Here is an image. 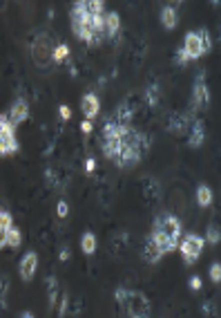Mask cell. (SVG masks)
<instances>
[{
    "instance_id": "cell-1",
    "label": "cell",
    "mask_w": 221,
    "mask_h": 318,
    "mask_svg": "<svg viewBox=\"0 0 221 318\" xmlns=\"http://www.w3.org/2000/svg\"><path fill=\"white\" fill-rule=\"evenodd\" d=\"M103 141H100V148H103V155L114 162L118 168H134L146 152L150 150V139L148 134L138 132L132 126H121V123L108 121L103 123V132H100Z\"/></svg>"
},
{
    "instance_id": "cell-2",
    "label": "cell",
    "mask_w": 221,
    "mask_h": 318,
    "mask_svg": "<svg viewBox=\"0 0 221 318\" xmlns=\"http://www.w3.org/2000/svg\"><path fill=\"white\" fill-rule=\"evenodd\" d=\"M70 18H72V32H74V36L78 38V41L88 43V45H98V43H103L94 32V23H92L94 14H92V9H90V3H85V0L74 3Z\"/></svg>"
},
{
    "instance_id": "cell-3",
    "label": "cell",
    "mask_w": 221,
    "mask_h": 318,
    "mask_svg": "<svg viewBox=\"0 0 221 318\" xmlns=\"http://www.w3.org/2000/svg\"><path fill=\"white\" fill-rule=\"evenodd\" d=\"M212 50V38H210L208 30H196V32H188L184 38V47L176 50L174 63L179 67H184L188 61H196L204 54Z\"/></svg>"
},
{
    "instance_id": "cell-4",
    "label": "cell",
    "mask_w": 221,
    "mask_h": 318,
    "mask_svg": "<svg viewBox=\"0 0 221 318\" xmlns=\"http://www.w3.org/2000/svg\"><path fill=\"white\" fill-rule=\"evenodd\" d=\"M204 247H206V240L196 233H188L184 235V240L179 242V251H181V258H184L186 264H194L199 260V255L204 253Z\"/></svg>"
},
{
    "instance_id": "cell-5",
    "label": "cell",
    "mask_w": 221,
    "mask_h": 318,
    "mask_svg": "<svg viewBox=\"0 0 221 318\" xmlns=\"http://www.w3.org/2000/svg\"><path fill=\"white\" fill-rule=\"evenodd\" d=\"M126 311L130 314V318H150L152 314V305L141 291H130L128 289V298L123 302Z\"/></svg>"
},
{
    "instance_id": "cell-6",
    "label": "cell",
    "mask_w": 221,
    "mask_h": 318,
    "mask_svg": "<svg viewBox=\"0 0 221 318\" xmlns=\"http://www.w3.org/2000/svg\"><path fill=\"white\" fill-rule=\"evenodd\" d=\"M18 139H16V128L9 123L7 114H0V155H12L18 152Z\"/></svg>"
},
{
    "instance_id": "cell-7",
    "label": "cell",
    "mask_w": 221,
    "mask_h": 318,
    "mask_svg": "<svg viewBox=\"0 0 221 318\" xmlns=\"http://www.w3.org/2000/svg\"><path fill=\"white\" fill-rule=\"evenodd\" d=\"M52 54H54V47H52L50 38H47V34H40L32 45L34 63H36L38 67H47L52 63Z\"/></svg>"
},
{
    "instance_id": "cell-8",
    "label": "cell",
    "mask_w": 221,
    "mask_h": 318,
    "mask_svg": "<svg viewBox=\"0 0 221 318\" xmlns=\"http://www.w3.org/2000/svg\"><path fill=\"white\" fill-rule=\"evenodd\" d=\"M152 231L168 235V238H176V240H179L181 238V222H179V218H174V215L161 213L154 220V224H152Z\"/></svg>"
},
{
    "instance_id": "cell-9",
    "label": "cell",
    "mask_w": 221,
    "mask_h": 318,
    "mask_svg": "<svg viewBox=\"0 0 221 318\" xmlns=\"http://www.w3.org/2000/svg\"><path fill=\"white\" fill-rule=\"evenodd\" d=\"M192 110H204L206 105L210 103V92L208 85H206V72L201 70L194 79V85H192Z\"/></svg>"
},
{
    "instance_id": "cell-10",
    "label": "cell",
    "mask_w": 221,
    "mask_h": 318,
    "mask_svg": "<svg viewBox=\"0 0 221 318\" xmlns=\"http://www.w3.org/2000/svg\"><path fill=\"white\" fill-rule=\"evenodd\" d=\"M194 121V114L192 112H179V114H170L168 119V130L172 134H186Z\"/></svg>"
},
{
    "instance_id": "cell-11",
    "label": "cell",
    "mask_w": 221,
    "mask_h": 318,
    "mask_svg": "<svg viewBox=\"0 0 221 318\" xmlns=\"http://www.w3.org/2000/svg\"><path fill=\"white\" fill-rule=\"evenodd\" d=\"M148 238H150V242L154 244L156 251L161 253V255H168V253H172V251H176V249H179V240H176V238H168V235L156 233V231H152Z\"/></svg>"
},
{
    "instance_id": "cell-12",
    "label": "cell",
    "mask_w": 221,
    "mask_h": 318,
    "mask_svg": "<svg viewBox=\"0 0 221 318\" xmlns=\"http://www.w3.org/2000/svg\"><path fill=\"white\" fill-rule=\"evenodd\" d=\"M36 269H38V255L36 251H30V253H25L22 255V260H20V267H18V271H20V278L22 280H32L34 276H36Z\"/></svg>"
},
{
    "instance_id": "cell-13",
    "label": "cell",
    "mask_w": 221,
    "mask_h": 318,
    "mask_svg": "<svg viewBox=\"0 0 221 318\" xmlns=\"http://www.w3.org/2000/svg\"><path fill=\"white\" fill-rule=\"evenodd\" d=\"M27 114H30V108H27V101H22V99H18L16 103L9 108V112H7V119H9V123H12L14 128L16 126H20L22 121L27 119Z\"/></svg>"
},
{
    "instance_id": "cell-14",
    "label": "cell",
    "mask_w": 221,
    "mask_h": 318,
    "mask_svg": "<svg viewBox=\"0 0 221 318\" xmlns=\"http://www.w3.org/2000/svg\"><path fill=\"white\" fill-rule=\"evenodd\" d=\"M141 191H143V197H146L148 202H156L158 197H161V184H158V180L152 175H146L141 180Z\"/></svg>"
},
{
    "instance_id": "cell-15",
    "label": "cell",
    "mask_w": 221,
    "mask_h": 318,
    "mask_svg": "<svg viewBox=\"0 0 221 318\" xmlns=\"http://www.w3.org/2000/svg\"><path fill=\"white\" fill-rule=\"evenodd\" d=\"M80 110H83V114H85V119H94L96 114H98V110H100V103H98V96L92 94V92H88V94H83V99H80Z\"/></svg>"
},
{
    "instance_id": "cell-16",
    "label": "cell",
    "mask_w": 221,
    "mask_h": 318,
    "mask_svg": "<svg viewBox=\"0 0 221 318\" xmlns=\"http://www.w3.org/2000/svg\"><path fill=\"white\" fill-rule=\"evenodd\" d=\"M190 137H188V146L190 148H199L201 143L206 141V128H204V121H199V119H194L190 126Z\"/></svg>"
},
{
    "instance_id": "cell-17",
    "label": "cell",
    "mask_w": 221,
    "mask_h": 318,
    "mask_svg": "<svg viewBox=\"0 0 221 318\" xmlns=\"http://www.w3.org/2000/svg\"><path fill=\"white\" fill-rule=\"evenodd\" d=\"M132 117H134V108H132V105H130V103H121L116 110H114V114L110 119H112V121H116V123H121V126H130Z\"/></svg>"
},
{
    "instance_id": "cell-18",
    "label": "cell",
    "mask_w": 221,
    "mask_h": 318,
    "mask_svg": "<svg viewBox=\"0 0 221 318\" xmlns=\"http://www.w3.org/2000/svg\"><path fill=\"white\" fill-rule=\"evenodd\" d=\"M161 23L166 30H174V27L179 25V14H176V9L172 7V5H166V7L161 9Z\"/></svg>"
},
{
    "instance_id": "cell-19",
    "label": "cell",
    "mask_w": 221,
    "mask_h": 318,
    "mask_svg": "<svg viewBox=\"0 0 221 318\" xmlns=\"http://www.w3.org/2000/svg\"><path fill=\"white\" fill-rule=\"evenodd\" d=\"M121 32V18H118V14H108L105 16V38H114L116 34Z\"/></svg>"
},
{
    "instance_id": "cell-20",
    "label": "cell",
    "mask_w": 221,
    "mask_h": 318,
    "mask_svg": "<svg viewBox=\"0 0 221 318\" xmlns=\"http://www.w3.org/2000/svg\"><path fill=\"white\" fill-rule=\"evenodd\" d=\"M143 96H146V103L150 105V108H156L158 101H161V85H158V83H150L146 88V92H143Z\"/></svg>"
},
{
    "instance_id": "cell-21",
    "label": "cell",
    "mask_w": 221,
    "mask_h": 318,
    "mask_svg": "<svg viewBox=\"0 0 221 318\" xmlns=\"http://www.w3.org/2000/svg\"><path fill=\"white\" fill-rule=\"evenodd\" d=\"M4 240H7L9 249H18V247H20V242H22V235H20V231H18L16 226H9V229L4 231Z\"/></svg>"
},
{
    "instance_id": "cell-22",
    "label": "cell",
    "mask_w": 221,
    "mask_h": 318,
    "mask_svg": "<svg viewBox=\"0 0 221 318\" xmlns=\"http://www.w3.org/2000/svg\"><path fill=\"white\" fill-rule=\"evenodd\" d=\"M143 258H146V262H150V264H156L158 260L163 258V255L156 251V247H154V244L150 242V238L146 240V247H143Z\"/></svg>"
},
{
    "instance_id": "cell-23",
    "label": "cell",
    "mask_w": 221,
    "mask_h": 318,
    "mask_svg": "<svg viewBox=\"0 0 221 318\" xmlns=\"http://www.w3.org/2000/svg\"><path fill=\"white\" fill-rule=\"evenodd\" d=\"M196 202H199V206H210L212 204V189L206 184H201L199 189H196Z\"/></svg>"
},
{
    "instance_id": "cell-24",
    "label": "cell",
    "mask_w": 221,
    "mask_h": 318,
    "mask_svg": "<svg viewBox=\"0 0 221 318\" xmlns=\"http://www.w3.org/2000/svg\"><path fill=\"white\" fill-rule=\"evenodd\" d=\"M80 249H83L85 255H92L96 251V235L94 233H83V238H80Z\"/></svg>"
},
{
    "instance_id": "cell-25",
    "label": "cell",
    "mask_w": 221,
    "mask_h": 318,
    "mask_svg": "<svg viewBox=\"0 0 221 318\" xmlns=\"http://www.w3.org/2000/svg\"><path fill=\"white\" fill-rule=\"evenodd\" d=\"M45 282H47V296H50V307H54L56 300H58V282H56L54 276H50Z\"/></svg>"
},
{
    "instance_id": "cell-26",
    "label": "cell",
    "mask_w": 221,
    "mask_h": 318,
    "mask_svg": "<svg viewBox=\"0 0 221 318\" xmlns=\"http://www.w3.org/2000/svg\"><path fill=\"white\" fill-rule=\"evenodd\" d=\"M67 56H70V47L60 43L58 47H54V54H52V61H54V63H60V61L67 59Z\"/></svg>"
},
{
    "instance_id": "cell-27",
    "label": "cell",
    "mask_w": 221,
    "mask_h": 318,
    "mask_svg": "<svg viewBox=\"0 0 221 318\" xmlns=\"http://www.w3.org/2000/svg\"><path fill=\"white\" fill-rule=\"evenodd\" d=\"M206 242H210V244H219V240H221V235H219V226H214V224H210L208 226V233H206Z\"/></svg>"
},
{
    "instance_id": "cell-28",
    "label": "cell",
    "mask_w": 221,
    "mask_h": 318,
    "mask_svg": "<svg viewBox=\"0 0 221 318\" xmlns=\"http://www.w3.org/2000/svg\"><path fill=\"white\" fill-rule=\"evenodd\" d=\"M12 224V215L7 213V211H0V231H7Z\"/></svg>"
},
{
    "instance_id": "cell-29",
    "label": "cell",
    "mask_w": 221,
    "mask_h": 318,
    "mask_svg": "<svg viewBox=\"0 0 221 318\" xmlns=\"http://www.w3.org/2000/svg\"><path fill=\"white\" fill-rule=\"evenodd\" d=\"M210 278H212V282H219L221 280V264L214 262L212 267H210Z\"/></svg>"
},
{
    "instance_id": "cell-30",
    "label": "cell",
    "mask_w": 221,
    "mask_h": 318,
    "mask_svg": "<svg viewBox=\"0 0 221 318\" xmlns=\"http://www.w3.org/2000/svg\"><path fill=\"white\" fill-rule=\"evenodd\" d=\"M56 213H58L60 218H65V215L70 213V206H67V202H65V200H60V202H58V206H56Z\"/></svg>"
},
{
    "instance_id": "cell-31",
    "label": "cell",
    "mask_w": 221,
    "mask_h": 318,
    "mask_svg": "<svg viewBox=\"0 0 221 318\" xmlns=\"http://www.w3.org/2000/svg\"><path fill=\"white\" fill-rule=\"evenodd\" d=\"M114 296H116V300H118V305H123L126 302V298H128V289H123V287H118L116 291H114Z\"/></svg>"
},
{
    "instance_id": "cell-32",
    "label": "cell",
    "mask_w": 221,
    "mask_h": 318,
    "mask_svg": "<svg viewBox=\"0 0 221 318\" xmlns=\"http://www.w3.org/2000/svg\"><path fill=\"white\" fill-rule=\"evenodd\" d=\"M188 287L192 289V291H199V289H201V278L199 276H192L190 280H188Z\"/></svg>"
},
{
    "instance_id": "cell-33",
    "label": "cell",
    "mask_w": 221,
    "mask_h": 318,
    "mask_svg": "<svg viewBox=\"0 0 221 318\" xmlns=\"http://www.w3.org/2000/svg\"><path fill=\"white\" fill-rule=\"evenodd\" d=\"M67 305H70V293H65V296L60 298V309H58V314H60V316H65V314H67Z\"/></svg>"
},
{
    "instance_id": "cell-34",
    "label": "cell",
    "mask_w": 221,
    "mask_h": 318,
    "mask_svg": "<svg viewBox=\"0 0 221 318\" xmlns=\"http://www.w3.org/2000/svg\"><path fill=\"white\" fill-rule=\"evenodd\" d=\"M58 114H60V119H65V121H67V119L72 117V110L67 108V105H60V108H58Z\"/></svg>"
},
{
    "instance_id": "cell-35",
    "label": "cell",
    "mask_w": 221,
    "mask_h": 318,
    "mask_svg": "<svg viewBox=\"0 0 221 318\" xmlns=\"http://www.w3.org/2000/svg\"><path fill=\"white\" fill-rule=\"evenodd\" d=\"M80 130H83V132H85V134H90V132H92V130H94V126H92V121H88V119H85V121H83V123H80Z\"/></svg>"
},
{
    "instance_id": "cell-36",
    "label": "cell",
    "mask_w": 221,
    "mask_h": 318,
    "mask_svg": "<svg viewBox=\"0 0 221 318\" xmlns=\"http://www.w3.org/2000/svg\"><path fill=\"white\" fill-rule=\"evenodd\" d=\"M58 258H60V260H63V262H65V260H70V258H72V251H70V249H60Z\"/></svg>"
},
{
    "instance_id": "cell-37",
    "label": "cell",
    "mask_w": 221,
    "mask_h": 318,
    "mask_svg": "<svg viewBox=\"0 0 221 318\" xmlns=\"http://www.w3.org/2000/svg\"><path fill=\"white\" fill-rule=\"evenodd\" d=\"M94 168H96V162H94V159H88V162H85V171L92 173Z\"/></svg>"
},
{
    "instance_id": "cell-38",
    "label": "cell",
    "mask_w": 221,
    "mask_h": 318,
    "mask_svg": "<svg viewBox=\"0 0 221 318\" xmlns=\"http://www.w3.org/2000/svg\"><path fill=\"white\" fill-rule=\"evenodd\" d=\"M7 247V240H4V231H0V249Z\"/></svg>"
},
{
    "instance_id": "cell-39",
    "label": "cell",
    "mask_w": 221,
    "mask_h": 318,
    "mask_svg": "<svg viewBox=\"0 0 221 318\" xmlns=\"http://www.w3.org/2000/svg\"><path fill=\"white\" fill-rule=\"evenodd\" d=\"M20 318H34V316H32V311H22Z\"/></svg>"
}]
</instances>
